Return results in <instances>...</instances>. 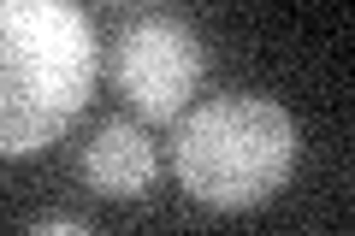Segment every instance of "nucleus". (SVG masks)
I'll use <instances>...</instances> for the list:
<instances>
[{
    "label": "nucleus",
    "mask_w": 355,
    "mask_h": 236,
    "mask_svg": "<svg viewBox=\"0 0 355 236\" xmlns=\"http://www.w3.org/2000/svg\"><path fill=\"white\" fill-rule=\"evenodd\" d=\"M202 71L207 48L178 18H137L113 42V83L142 112V125H178L190 95L202 89Z\"/></svg>",
    "instance_id": "7ed1b4c3"
},
{
    "label": "nucleus",
    "mask_w": 355,
    "mask_h": 236,
    "mask_svg": "<svg viewBox=\"0 0 355 236\" xmlns=\"http://www.w3.org/2000/svg\"><path fill=\"white\" fill-rule=\"evenodd\" d=\"M83 177L95 195H113V201H142L160 177V160H154V142L142 136V125L130 118H107L95 130V142L83 148Z\"/></svg>",
    "instance_id": "20e7f679"
},
{
    "label": "nucleus",
    "mask_w": 355,
    "mask_h": 236,
    "mask_svg": "<svg viewBox=\"0 0 355 236\" xmlns=\"http://www.w3.org/2000/svg\"><path fill=\"white\" fill-rule=\"evenodd\" d=\"M95 95V30L77 0H0V160L42 154Z\"/></svg>",
    "instance_id": "f257e3e1"
},
{
    "label": "nucleus",
    "mask_w": 355,
    "mask_h": 236,
    "mask_svg": "<svg viewBox=\"0 0 355 236\" xmlns=\"http://www.w3.org/2000/svg\"><path fill=\"white\" fill-rule=\"evenodd\" d=\"M302 130L266 95H219L190 107L172 136V172L190 201L214 212H249L272 201L296 172Z\"/></svg>",
    "instance_id": "f03ea898"
},
{
    "label": "nucleus",
    "mask_w": 355,
    "mask_h": 236,
    "mask_svg": "<svg viewBox=\"0 0 355 236\" xmlns=\"http://www.w3.org/2000/svg\"><path fill=\"white\" fill-rule=\"evenodd\" d=\"M30 230H83V219H36V224H30Z\"/></svg>",
    "instance_id": "39448f33"
}]
</instances>
